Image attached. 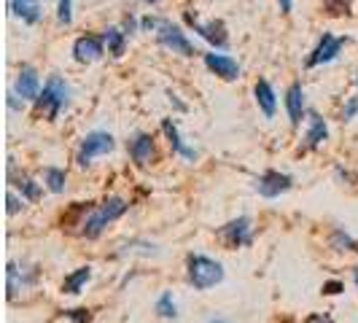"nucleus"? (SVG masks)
<instances>
[{"label":"nucleus","instance_id":"nucleus-24","mask_svg":"<svg viewBox=\"0 0 358 323\" xmlns=\"http://www.w3.org/2000/svg\"><path fill=\"white\" fill-rule=\"evenodd\" d=\"M157 313H159V318H167V321H176V318H178V307H176V299H173L170 291H164V294L159 296Z\"/></svg>","mask_w":358,"mask_h":323},{"label":"nucleus","instance_id":"nucleus-38","mask_svg":"<svg viewBox=\"0 0 358 323\" xmlns=\"http://www.w3.org/2000/svg\"><path fill=\"white\" fill-rule=\"evenodd\" d=\"M210 323H224V321H210Z\"/></svg>","mask_w":358,"mask_h":323},{"label":"nucleus","instance_id":"nucleus-13","mask_svg":"<svg viewBox=\"0 0 358 323\" xmlns=\"http://www.w3.org/2000/svg\"><path fill=\"white\" fill-rule=\"evenodd\" d=\"M14 89H17V94L22 100H38V94H41V81H38V71L33 65H22Z\"/></svg>","mask_w":358,"mask_h":323},{"label":"nucleus","instance_id":"nucleus-31","mask_svg":"<svg viewBox=\"0 0 358 323\" xmlns=\"http://www.w3.org/2000/svg\"><path fill=\"white\" fill-rule=\"evenodd\" d=\"M6 202H8V215H17L19 210L24 208V205H22V202H19L17 197H14V192H8V197H6Z\"/></svg>","mask_w":358,"mask_h":323},{"label":"nucleus","instance_id":"nucleus-34","mask_svg":"<svg viewBox=\"0 0 358 323\" xmlns=\"http://www.w3.org/2000/svg\"><path fill=\"white\" fill-rule=\"evenodd\" d=\"M8 108H14V110H19V108H22V103L17 100V94H14V92L8 94Z\"/></svg>","mask_w":358,"mask_h":323},{"label":"nucleus","instance_id":"nucleus-29","mask_svg":"<svg viewBox=\"0 0 358 323\" xmlns=\"http://www.w3.org/2000/svg\"><path fill=\"white\" fill-rule=\"evenodd\" d=\"M65 315H68V318H71L73 323H90L92 321L90 310H68Z\"/></svg>","mask_w":358,"mask_h":323},{"label":"nucleus","instance_id":"nucleus-4","mask_svg":"<svg viewBox=\"0 0 358 323\" xmlns=\"http://www.w3.org/2000/svg\"><path fill=\"white\" fill-rule=\"evenodd\" d=\"M157 41H159L164 49H170L173 54H180V57H194L199 54L194 46H192V41L186 38V33L180 30L178 24H173L170 19H159V24H157Z\"/></svg>","mask_w":358,"mask_h":323},{"label":"nucleus","instance_id":"nucleus-8","mask_svg":"<svg viewBox=\"0 0 358 323\" xmlns=\"http://www.w3.org/2000/svg\"><path fill=\"white\" fill-rule=\"evenodd\" d=\"M345 43H348L345 38H337V36H331V33H323V38L318 41V46H315V49L310 52V57H307V68H318V65H326V62L337 59V54L342 52Z\"/></svg>","mask_w":358,"mask_h":323},{"label":"nucleus","instance_id":"nucleus-37","mask_svg":"<svg viewBox=\"0 0 358 323\" xmlns=\"http://www.w3.org/2000/svg\"><path fill=\"white\" fill-rule=\"evenodd\" d=\"M356 286H358V269H356Z\"/></svg>","mask_w":358,"mask_h":323},{"label":"nucleus","instance_id":"nucleus-14","mask_svg":"<svg viewBox=\"0 0 358 323\" xmlns=\"http://www.w3.org/2000/svg\"><path fill=\"white\" fill-rule=\"evenodd\" d=\"M286 110L288 119H291V127H299L302 119H305L307 108H305V89L302 84H291L286 92Z\"/></svg>","mask_w":358,"mask_h":323},{"label":"nucleus","instance_id":"nucleus-5","mask_svg":"<svg viewBox=\"0 0 358 323\" xmlns=\"http://www.w3.org/2000/svg\"><path fill=\"white\" fill-rule=\"evenodd\" d=\"M113 135L110 132H90L81 145H78V154H76V162L81 164V167H87L92 164V159H97V157H103V154H110L113 151Z\"/></svg>","mask_w":358,"mask_h":323},{"label":"nucleus","instance_id":"nucleus-27","mask_svg":"<svg viewBox=\"0 0 358 323\" xmlns=\"http://www.w3.org/2000/svg\"><path fill=\"white\" fill-rule=\"evenodd\" d=\"M57 22L65 24V27L73 22V0H59V6H57Z\"/></svg>","mask_w":358,"mask_h":323},{"label":"nucleus","instance_id":"nucleus-30","mask_svg":"<svg viewBox=\"0 0 358 323\" xmlns=\"http://www.w3.org/2000/svg\"><path fill=\"white\" fill-rule=\"evenodd\" d=\"M345 291V286H342L340 280H329V283H323V294H329V296H337V294H342Z\"/></svg>","mask_w":358,"mask_h":323},{"label":"nucleus","instance_id":"nucleus-22","mask_svg":"<svg viewBox=\"0 0 358 323\" xmlns=\"http://www.w3.org/2000/svg\"><path fill=\"white\" fill-rule=\"evenodd\" d=\"M36 283V272L33 275H24L22 272V286H33ZM19 291V267L14 264V261H8V299H14Z\"/></svg>","mask_w":358,"mask_h":323},{"label":"nucleus","instance_id":"nucleus-6","mask_svg":"<svg viewBox=\"0 0 358 323\" xmlns=\"http://www.w3.org/2000/svg\"><path fill=\"white\" fill-rule=\"evenodd\" d=\"M218 237L227 243V248H245L253 243V227L248 215H240L218 229Z\"/></svg>","mask_w":358,"mask_h":323},{"label":"nucleus","instance_id":"nucleus-25","mask_svg":"<svg viewBox=\"0 0 358 323\" xmlns=\"http://www.w3.org/2000/svg\"><path fill=\"white\" fill-rule=\"evenodd\" d=\"M14 186H17L19 192H22V197H24V199H30V202L41 199V186H38L33 178H27V175H19V178L14 180Z\"/></svg>","mask_w":358,"mask_h":323},{"label":"nucleus","instance_id":"nucleus-23","mask_svg":"<svg viewBox=\"0 0 358 323\" xmlns=\"http://www.w3.org/2000/svg\"><path fill=\"white\" fill-rule=\"evenodd\" d=\"M329 245L334 251H353L358 253V243L345 232V229H331V237H329Z\"/></svg>","mask_w":358,"mask_h":323},{"label":"nucleus","instance_id":"nucleus-28","mask_svg":"<svg viewBox=\"0 0 358 323\" xmlns=\"http://www.w3.org/2000/svg\"><path fill=\"white\" fill-rule=\"evenodd\" d=\"M356 113H358V97H350V100L345 103V108H342V119L350 122V119H356Z\"/></svg>","mask_w":358,"mask_h":323},{"label":"nucleus","instance_id":"nucleus-32","mask_svg":"<svg viewBox=\"0 0 358 323\" xmlns=\"http://www.w3.org/2000/svg\"><path fill=\"white\" fill-rule=\"evenodd\" d=\"M135 27H138V19L127 17L124 19V33H127V36H132V33H135Z\"/></svg>","mask_w":358,"mask_h":323},{"label":"nucleus","instance_id":"nucleus-36","mask_svg":"<svg viewBox=\"0 0 358 323\" xmlns=\"http://www.w3.org/2000/svg\"><path fill=\"white\" fill-rule=\"evenodd\" d=\"M143 3H148V6H157V3H162V0H143Z\"/></svg>","mask_w":358,"mask_h":323},{"label":"nucleus","instance_id":"nucleus-20","mask_svg":"<svg viewBox=\"0 0 358 323\" xmlns=\"http://www.w3.org/2000/svg\"><path fill=\"white\" fill-rule=\"evenodd\" d=\"M43 183H46V189H49L52 194H62L65 186H68V175H65V170H59V167H46V170H43Z\"/></svg>","mask_w":358,"mask_h":323},{"label":"nucleus","instance_id":"nucleus-17","mask_svg":"<svg viewBox=\"0 0 358 323\" xmlns=\"http://www.w3.org/2000/svg\"><path fill=\"white\" fill-rule=\"evenodd\" d=\"M326 138H329V127H326V122L321 119V113L310 110V129H307V135H305V151L318 148Z\"/></svg>","mask_w":358,"mask_h":323},{"label":"nucleus","instance_id":"nucleus-33","mask_svg":"<svg viewBox=\"0 0 358 323\" xmlns=\"http://www.w3.org/2000/svg\"><path fill=\"white\" fill-rule=\"evenodd\" d=\"M305 323H331V318L329 315H310Z\"/></svg>","mask_w":358,"mask_h":323},{"label":"nucleus","instance_id":"nucleus-2","mask_svg":"<svg viewBox=\"0 0 358 323\" xmlns=\"http://www.w3.org/2000/svg\"><path fill=\"white\" fill-rule=\"evenodd\" d=\"M186 280L197 291H208V288L218 286L224 280V267H221V261H215L210 256L192 253L186 259Z\"/></svg>","mask_w":358,"mask_h":323},{"label":"nucleus","instance_id":"nucleus-18","mask_svg":"<svg viewBox=\"0 0 358 323\" xmlns=\"http://www.w3.org/2000/svg\"><path fill=\"white\" fill-rule=\"evenodd\" d=\"M253 94H256V103H259V108H262V113L267 116V119H272L275 116V108H278V94H275V89L269 87V81H256V87H253Z\"/></svg>","mask_w":358,"mask_h":323},{"label":"nucleus","instance_id":"nucleus-1","mask_svg":"<svg viewBox=\"0 0 358 323\" xmlns=\"http://www.w3.org/2000/svg\"><path fill=\"white\" fill-rule=\"evenodd\" d=\"M127 208L129 205L122 197H108L106 202L90 208V213L84 215V221H81V234L87 240H97L108 229V224H113L116 218H122L127 213Z\"/></svg>","mask_w":358,"mask_h":323},{"label":"nucleus","instance_id":"nucleus-11","mask_svg":"<svg viewBox=\"0 0 358 323\" xmlns=\"http://www.w3.org/2000/svg\"><path fill=\"white\" fill-rule=\"evenodd\" d=\"M129 157H132V162L138 164V167H148L151 162H154V157H157V148H154V138L148 135V132H138L132 141H129Z\"/></svg>","mask_w":358,"mask_h":323},{"label":"nucleus","instance_id":"nucleus-12","mask_svg":"<svg viewBox=\"0 0 358 323\" xmlns=\"http://www.w3.org/2000/svg\"><path fill=\"white\" fill-rule=\"evenodd\" d=\"M205 65H208V71L215 73L224 81H237L240 78V65L234 62L229 54H205Z\"/></svg>","mask_w":358,"mask_h":323},{"label":"nucleus","instance_id":"nucleus-19","mask_svg":"<svg viewBox=\"0 0 358 323\" xmlns=\"http://www.w3.org/2000/svg\"><path fill=\"white\" fill-rule=\"evenodd\" d=\"M92 278V267H78L76 272H71L65 280H62V294H81V288L90 283Z\"/></svg>","mask_w":358,"mask_h":323},{"label":"nucleus","instance_id":"nucleus-21","mask_svg":"<svg viewBox=\"0 0 358 323\" xmlns=\"http://www.w3.org/2000/svg\"><path fill=\"white\" fill-rule=\"evenodd\" d=\"M106 46H108V54H113V57H122L124 54V46H127V33L124 30H119V27H108L106 33Z\"/></svg>","mask_w":358,"mask_h":323},{"label":"nucleus","instance_id":"nucleus-26","mask_svg":"<svg viewBox=\"0 0 358 323\" xmlns=\"http://www.w3.org/2000/svg\"><path fill=\"white\" fill-rule=\"evenodd\" d=\"M353 0H323V11L329 17H350Z\"/></svg>","mask_w":358,"mask_h":323},{"label":"nucleus","instance_id":"nucleus-7","mask_svg":"<svg viewBox=\"0 0 358 323\" xmlns=\"http://www.w3.org/2000/svg\"><path fill=\"white\" fill-rule=\"evenodd\" d=\"M186 22L194 27V33L205 38L208 43H213L215 49H227L229 46V36H227V27H224V22H218V19H210V22H199L192 11H186Z\"/></svg>","mask_w":358,"mask_h":323},{"label":"nucleus","instance_id":"nucleus-35","mask_svg":"<svg viewBox=\"0 0 358 323\" xmlns=\"http://www.w3.org/2000/svg\"><path fill=\"white\" fill-rule=\"evenodd\" d=\"M280 6V14H291V0H278Z\"/></svg>","mask_w":358,"mask_h":323},{"label":"nucleus","instance_id":"nucleus-9","mask_svg":"<svg viewBox=\"0 0 358 323\" xmlns=\"http://www.w3.org/2000/svg\"><path fill=\"white\" fill-rule=\"evenodd\" d=\"M291 186H294V178L286 175V173H278V170H267L262 178L256 180V192L267 199H275V197H280V194H286Z\"/></svg>","mask_w":358,"mask_h":323},{"label":"nucleus","instance_id":"nucleus-10","mask_svg":"<svg viewBox=\"0 0 358 323\" xmlns=\"http://www.w3.org/2000/svg\"><path fill=\"white\" fill-rule=\"evenodd\" d=\"M103 54H106V38H100V36H81L73 43V57H76V62H81V65L97 62Z\"/></svg>","mask_w":358,"mask_h":323},{"label":"nucleus","instance_id":"nucleus-15","mask_svg":"<svg viewBox=\"0 0 358 323\" xmlns=\"http://www.w3.org/2000/svg\"><path fill=\"white\" fill-rule=\"evenodd\" d=\"M162 132L167 135V141H170L173 151H176L178 157H183L186 162L197 159V151H194V148H189V145L183 143V138L178 135V127H176V122H173V119H164V122H162Z\"/></svg>","mask_w":358,"mask_h":323},{"label":"nucleus","instance_id":"nucleus-16","mask_svg":"<svg viewBox=\"0 0 358 323\" xmlns=\"http://www.w3.org/2000/svg\"><path fill=\"white\" fill-rule=\"evenodd\" d=\"M8 8H11V14L22 19L24 24H38L41 17H43L38 0H8Z\"/></svg>","mask_w":358,"mask_h":323},{"label":"nucleus","instance_id":"nucleus-3","mask_svg":"<svg viewBox=\"0 0 358 323\" xmlns=\"http://www.w3.org/2000/svg\"><path fill=\"white\" fill-rule=\"evenodd\" d=\"M68 97H71V87H68V81H65L62 76H49V81L43 84V92L38 94V100H36L38 113H41L43 119L54 122V119H57V113L65 108Z\"/></svg>","mask_w":358,"mask_h":323}]
</instances>
